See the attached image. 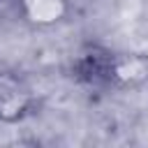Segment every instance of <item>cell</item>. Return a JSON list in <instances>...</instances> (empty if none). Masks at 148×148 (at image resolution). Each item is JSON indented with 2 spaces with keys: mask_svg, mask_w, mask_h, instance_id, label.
<instances>
[{
  "mask_svg": "<svg viewBox=\"0 0 148 148\" xmlns=\"http://www.w3.org/2000/svg\"><path fill=\"white\" fill-rule=\"evenodd\" d=\"M69 72L79 86L95 92L127 90L148 81V56L123 53L111 46L90 42L76 51Z\"/></svg>",
  "mask_w": 148,
  "mask_h": 148,
  "instance_id": "1",
  "label": "cell"
},
{
  "mask_svg": "<svg viewBox=\"0 0 148 148\" xmlns=\"http://www.w3.org/2000/svg\"><path fill=\"white\" fill-rule=\"evenodd\" d=\"M37 92L32 83L16 69L0 67V123L16 125L37 111Z\"/></svg>",
  "mask_w": 148,
  "mask_h": 148,
  "instance_id": "2",
  "label": "cell"
},
{
  "mask_svg": "<svg viewBox=\"0 0 148 148\" xmlns=\"http://www.w3.org/2000/svg\"><path fill=\"white\" fill-rule=\"evenodd\" d=\"M67 12L65 0H21V14L35 25H53Z\"/></svg>",
  "mask_w": 148,
  "mask_h": 148,
  "instance_id": "3",
  "label": "cell"
}]
</instances>
